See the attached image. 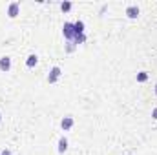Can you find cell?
Masks as SVG:
<instances>
[{"mask_svg": "<svg viewBox=\"0 0 157 155\" xmlns=\"http://www.w3.org/2000/svg\"><path fill=\"white\" fill-rule=\"evenodd\" d=\"M73 27H75V26H71V24H64V35H66V38H73V35H77ZM77 40H82V38H79V37H77Z\"/></svg>", "mask_w": 157, "mask_h": 155, "instance_id": "cell-1", "label": "cell"}, {"mask_svg": "<svg viewBox=\"0 0 157 155\" xmlns=\"http://www.w3.org/2000/svg\"><path fill=\"white\" fill-rule=\"evenodd\" d=\"M9 68H11V58H9V57L0 58V69H2V71H7Z\"/></svg>", "mask_w": 157, "mask_h": 155, "instance_id": "cell-2", "label": "cell"}, {"mask_svg": "<svg viewBox=\"0 0 157 155\" xmlns=\"http://www.w3.org/2000/svg\"><path fill=\"white\" fill-rule=\"evenodd\" d=\"M126 15H128L130 18H135V17L139 15V7H137V6H130V7L126 9Z\"/></svg>", "mask_w": 157, "mask_h": 155, "instance_id": "cell-3", "label": "cell"}, {"mask_svg": "<svg viewBox=\"0 0 157 155\" xmlns=\"http://www.w3.org/2000/svg\"><path fill=\"white\" fill-rule=\"evenodd\" d=\"M59 75H60V69H59V68H53V71H51V75L48 77V80H49V82H55V80L59 79Z\"/></svg>", "mask_w": 157, "mask_h": 155, "instance_id": "cell-4", "label": "cell"}, {"mask_svg": "<svg viewBox=\"0 0 157 155\" xmlns=\"http://www.w3.org/2000/svg\"><path fill=\"white\" fill-rule=\"evenodd\" d=\"M18 15V4H11V6H9V17H17Z\"/></svg>", "mask_w": 157, "mask_h": 155, "instance_id": "cell-5", "label": "cell"}, {"mask_svg": "<svg viewBox=\"0 0 157 155\" xmlns=\"http://www.w3.org/2000/svg\"><path fill=\"white\" fill-rule=\"evenodd\" d=\"M71 124H73V119H71V117H66L64 120H62V128L68 130V128H71Z\"/></svg>", "mask_w": 157, "mask_h": 155, "instance_id": "cell-6", "label": "cell"}, {"mask_svg": "<svg viewBox=\"0 0 157 155\" xmlns=\"http://www.w3.org/2000/svg\"><path fill=\"white\" fill-rule=\"evenodd\" d=\"M66 148H68V141L66 139H60V142H59V151H66Z\"/></svg>", "mask_w": 157, "mask_h": 155, "instance_id": "cell-7", "label": "cell"}, {"mask_svg": "<svg viewBox=\"0 0 157 155\" xmlns=\"http://www.w3.org/2000/svg\"><path fill=\"white\" fill-rule=\"evenodd\" d=\"M26 64H27V68H33V66L37 64V57H35V55H31V57L27 58V62H26Z\"/></svg>", "mask_w": 157, "mask_h": 155, "instance_id": "cell-8", "label": "cell"}, {"mask_svg": "<svg viewBox=\"0 0 157 155\" xmlns=\"http://www.w3.org/2000/svg\"><path fill=\"white\" fill-rule=\"evenodd\" d=\"M146 79H148V75H146L144 71H143V73H139V75H137V80H139V82H144Z\"/></svg>", "mask_w": 157, "mask_h": 155, "instance_id": "cell-9", "label": "cell"}, {"mask_svg": "<svg viewBox=\"0 0 157 155\" xmlns=\"http://www.w3.org/2000/svg\"><path fill=\"white\" fill-rule=\"evenodd\" d=\"M60 7H62V11H68V9L71 7V4H68V2H66V4H62Z\"/></svg>", "mask_w": 157, "mask_h": 155, "instance_id": "cell-10", "label": "cell"}, {"mask_svg": "<svg viewBox=\"0 0 157 155\" xmlns=\"http://www.w3.org/2000/svg\"><path fill=\"white\" fill-rule=\"evenodd\" d=\"M2 155H11V151H7V150H6V151H2Z\"/></svg>", "mask_w": 157, "mask_h": 155, "instance_id": "cell-11", "label": "cell"}, {"mask_svg": "<svg viewBox=\"0 0 157 155\" xmlns=\"http://www.w3.org/2000/svg\"><path fill=\"white\" fill-rule=\"evenodd\" d=\"M153 117H155V119H157V108H155V110H153Z\"/></svg>", "mask_w": 157, "mask_h": 155, "instance_id": "cell-12", "label": "cell"}, {"mask_svg": "<svg viewBox=\"0 0 157 155\" xmlns=\"http://www.w3.org/2000/svg\"><path fill=\"white\" fill-rule=\"evenodd\" d=\"M155 93H157V86H155Z\"/></svg>", "mask_w": 157, "mask_h": 155, "instance_id": "cell-13", "label": "cell"}]
</instances>
